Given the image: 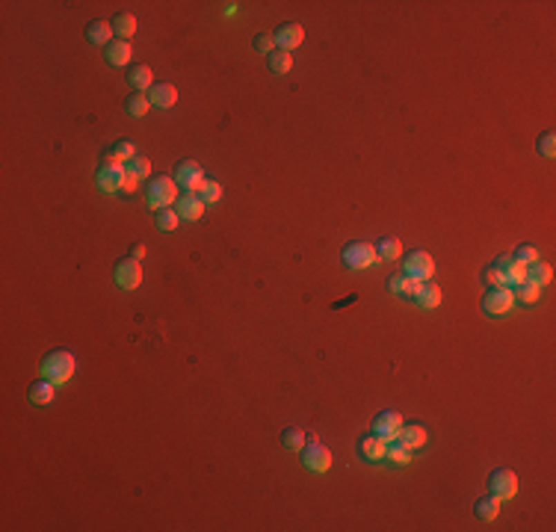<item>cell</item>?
Here are the masks:
<instances>
[{"label":"cell","mask_w":556,"mask_h":532,"mask_svg":"<svg viewBox=\"0 0 556 532\" xmlns=\"http://www.w3.org/2000/svg\"><path fill=\"white\" fill-rule=\"evenodd\" d=\"M515 293V299L518 302H524V305H533V302H539L541 299V287L539 284H533V281H521V284L512 290Z\"/></svg>","instance_id":"31"},{"label":"cell","mask_w":556,"mask_h":532,"mask_svg":"<svg viewBox=\"0 0 556 532\" xmlns=\"http://www.w3.org/2000/svg\"><path fill=\"white\" fill-rule=\"evenodd\" d=\"M527 281H533V284H539V287H548L550 281H553L550 264H544V260H536V264H530V266H527Z\"/></svg>","instance_id":"25"},{"label":"cell","mask_w":556,"mask_h":532,"mask_svg":"<svg viewBox=\"0 0 556 532\" xmlns=\"http://www.w3.org/2000/svg\"><path fill=\"white\" fill-rule=\"evenodd\" d=\"M358 453H361L364 462H382L385 453H387V441H382L379 435L370 432V435H364L358 441Z\"/></svg>","instance_id":"16"},{"label":"cell","mask_w":556,"mask_h":532,"mask_svg":"<svg viewBox=\"0 0 556 532\" xmlns=\"http://www.w3.org/2000/svg\"><path fill=\"white\" fill-rule=\"evenodd\" d=\"M403 273H405L408 278H414V281H432V275H435V260H432V255H429V252H421V248H414V252H408V255L403 257Z\"/></svg>","instance_id":"4"},{"label":"cell","mask_w":556,"mask_h":532,"mask_svg":"<svg viewBox=\"0 0 556 532\" xmlns=\"http://www.w3.org/2000/svg\"><path fill=\"white\" fill-rule=\"evenodd\" d=\"M482 281H486L488 287H500V284H503V273H500L495 264H491V266L482 269Z\"/></svg>","instance_id":"39"},{"label":"cell","mask_w":556,"mask_h":532,"mask_svg":"<svg viewBox=\"0 0 556 532\" xmlns=\"http://www.w3.org/2000/svg\"><path fill=\"white\" fill-rule=\"evenodd\" d=\"M124 169H128L131 175H136L140 181H145V177L151 175V160L148 157H133L131 163H124Z\"/></svg>","instance_id":"36"},{"label":"cell","mask_w":556,"mask_h":532,"mask_svg":"<svg viewBox=\"0 0 556 532\" xmlns=\"http://www.w3.org/2000/svg\"><path fill=\"white\" fill-rule=\"evenodd\" d=\"M198 195H202V201H204V204H216L219 198H222V184H219V181H211V177H207V181L202 184V190H198Z\"/></svg>","instance_id":"33"},{"label":"cell","mask_w":556,"mask_h":532,"mask_svg":"<svg viewBox=\"0 0 556 532\" xmlns=\"http://www.w3.org/2000/svg\"><path fill=\"white\" fill-rule=\"evenodd\" d=\"M151 101V107H160V110H172L175 101H178V89L172 86V83H154V86L145 92Z\"/></svg>","instance_id":"15"},{"label":"cell","mask_w":556,"mask_h":532,"mask_svg":"<svg viewBox=\"0 0 556 532\" xmlns=\"http://www.w3.org/2000/svg\"><path fill=\"white\" fill-rule=\"evenodd\" d=\"M385 458H387V462H391V464H408V462H412V450H408V446H403L400 441H396V444L387 446Z\"/></svg>","instance_id":"34"},{"label":"cell","mask_w":556,"mask_h":532,"mask_svg":"<svg viewBox=\"0 0 556 532\" xmlns=\"http://www.w3.org/2000/svg\"><path fill=\"white\" fill-rule=\"evenodd\" d=\"M495 266L503 273V284L506 287H518L521 281H527V264H521V260H515L512 255H500L495 260Z\"/></svg>","instance_id":"11"},{"label":"cell","mask_w":556,"mask_h":532,"mask_svg":"<svg viewBox=\"0 0 556 532\" xmlns=\"http://www.w3.org/2000/svg\"><path fill=\"white\" fill-rule=\"evenodd\" d=\"M204 181H207L204 169H202V166H198L195 160H181V163L175 166V184L181 186L184 193H198Z\"/></svg>","instance_id":"6"},{"label":"cell","mask_w":556,"mask_h":532,"mask_svg":"<svg viewBox=\"0 0 556 532\" xmlns=\"http://www.w3.org/2000/svg\"><path fill=\"white\" fill-rule=\"evenodd\" d=\"M536 151L541 154V157H556V133L553 130L541 133V137L536 139Z\"/></svg>","instance_id":"35"},{"label":"cell","mask_w":556,"mask_h":532,"mask_svg":"<svg viewBox=\"0 0 556 532\" xmlns=\"http://www.w3.org/2000/svg\"><path fill=\"white\" fill-rule=\"evenodd\" d=\"M497 515H500V500H497L495 494L482 497L479 503H477V518L482 520V524H491V520H497Z\"/></svg>","instance_id":"27"},{"label":"cell","mask_w":556,"mask_h":532,"mask_svg":"<svg viewBox=\"0 0 556 532\" xmlns=\"http://www.w3.org/2000/svg\"><path fill=\"white\" fill-rule=\"evenodd\" d=\"M128 80H131V86H133L136 92H148V89L154 86V75H151L148 66H133L131 75H128Z\"/></svg>","instance_id":"24"},{"label":"cell","mask_w":556,"mask_h":532,"mask_svg":"<svg viewBox=\"0 0 556 532\" xmlns=\"http://www.w3.org/2000/svg\"><path fill=\"white\" fill-rule=\"evenodd\" d=\"M136 184H140V177L131 175L128 169H124V184H122V193H136Z\"/></svg>","instance_id":"41"},{"label":"cell","mask_w":556,"mask_h":532,"mask_svg":"<svg viewBox=\"0 0 556 532\" xmlns=\"http://www.w3.org/2000/svg\"><path fill=\"white\" fill-rule=\"evenodd\" d=\"M341 260H343V264L349 266V269H367V266H373L376 260H379V255H376V246L361 243V239H355V243L343 246Z\"/></svg>","instance_id":"5"},{"label":"cell","mask_w":556,"mask_h":532,"mask_svg":"<svg viewBox=\"0 0 556 532\" xmlns=\"http://www.w3.org/2000/svg\"><path fill=\"white\" fill-rule=\"evenodd\" d=\"M400 429H403V417H400V411H379V414L373 417V426H370V432H373V435H379L382 441H396Z\"/></svg>","instance_id":"10"},{"label":"cell","mask_w":556,"mask_h":532,"mask_svg":"<svg viewBox=\"0 0 556 532\" xmlns=\"http://www.w3.org/2000/svg\"><path fill=\"white\" fill-rule=\"evenodd\" d=\"M178 195H181V186L175 184V177H151L148 181V207L154 210H163V207H172L178 201Z\"/></svg>","instance_id":"2"},{"label":"cell","mask_w":556,"mask_h":532,"mask_svg":"<svg viewBox=\"0 0 556 532\" xmlns=\"http://www.w3.org/2000/svg\"><path fill=\"white\" fill-rule=\"evenodd\" d=\"M417 305L421 308H426V311H432V308H438L441 305V287L435 284V281H421L417 284V290H414V296H412Z\"/></svg>","instance_id":"17"},{"label":"cell","mask_w":556,"mask_h":532,"mask_svg":"<svg viewBox=\"0 0 556 532\" xmlns=\"http://www.w3.org/2000/svg\"><path fill=\"white\" fill-rule=\"evenodd\" d=\"M488 488L500 503L503 500H512L518 494V476L512 471H506V467H497V471H491V476H488Z\"/></svg>","instance_id":"8"},{"label":"cell","mask_w":556,"mask_h":532,"mask_svg":"<svg viewBox=\"0 0 556 532\" xmlns=\"http://www.w3.org/2000/svg\"><path fill=\"white\" fill-rule=\"evenodd\" d=\"M276 48H281V50H296L302 41H305V30H302V24H293V21H287V24H281L276 33Z\"/></svg>","instance_id":"13"},{"label":"cell","mask_w":556,"mask_h":532,"mask_svg":"<svg viewBox=\"0 0 556 532\" xmlns=\"http://www.w3.org/2000/svg\"><path fill=\"white\" fill-rule=\"evenodd\" d=\"M426 429L421 423H403L400 435H396V441H400L403 446H408V450H421V446L426 444Z\"/></svg>","instance_id":"19"},{"label":"cell","mask_w":556,"mask_h":532,"mask_svg":"<svg viewBox=\"0 0 556 532\" xmlns=\"http://www.w3.org/2000/svg\"><path fill=\"white\" fill-rule=\"evenodd\" d=\"M417 284H421V281L408 278L405 273H394V275H387V293H394V296H408V299H412V296H414V290H417Z\"/></svg>","instance_id":"22"},{"label":"cell","mask_w":556,"mask_h":532,"mask_svg":"<svg viewBox=\"0 0 556 532\" xmlns=\"http://www.w3.org/2000/svg\"><path fill=\"white\" fill-rule=\"evenodd\" d=\"M122 184H124V166H104L101 163V169H98V190L113 195V193L122 190Z\"/></svg>","instance_id":"14"},{"label":"cell","mask_w":556,"mask_h":532,"mask_svg":"<svg viewBox=\"0 0 556 532\" xmlns=\"http://www.w3.org/2000/svg\"><path fill=\"white\" fill-rule=\"evenodd\" d=\"M255 48L260 50V54H272V50H276V36H272V33H260L258 39H255Z\"/></svg>","instance_id":"40"},{"label":"cell","mask_w":556,"mask_h":532,"mask_svg":"<svg viewBox=\"0 0 556 532\" xmlns=\"http://www.w3.org/2000/svg\"><path fill=\"white\" fill-rule=\"evenodd\" d=\"M113 30H115V36H119V39L131 41V36H136V18H133L131 12L115 15V18H113Z\"/></svg>","instance_id":"29"},{"label":"cell","mask_w":556,"mask_h":532,"mask_svg":"<svg viewBox=\"0 0 556 532\" xmlns=\"http://www.w3.org/2000/svg\"><path fill=\"white\" fill-rule=\"evenodd\" d=\"M267 66H269L272 75H290V68H293V54L276 48V50H272V54L267 57Z\"/></svg>","instance_id":"23"},{"label":"cell","mask_w":556,"mask_h":532,"mask_svg":"<svg viewBox=\"0 0 556 532\" xmlns=\"http://www.w3.org/2000/svg\"><path fill=\"white\" fill-rule=\"evenodd\" d=\"M302 464L308 467V471H314V473H326L329 467H332V450L326 444H320V441H311L302 446Z\"/></svg>","instance_id":"7"},{"label":"cell","mask_w":556,"mask_h":532,"mask_svg":"<svg viewBox=\"0 0 556 532\" xmlns=\"http://www.w3.org/2000/svg\"><path fill=\"white\" fill-rule=\"evenodd\" d=\"M154 222H157V228H160V231H175V228L181 225V216H178L175 207H163V210H157Z\"/></svg>","instance_id":"32"},{"label":"cell","mask_w":556,"mask_h":532,"mask_svg":"<svg viewBox=\"0 0 556 532\" xmlns=\"http://www.w3.org/2000/svg\"><path fill=\"white\" fill-rule=\"evenodd\" d=\"M512 305H515V293H512V287L500 284V287H488V293L482 296V311H486L488 317H506Z\"/></svg>","instance_id":"3"},{"label":"cell","mask_w":556,"mask_h":532,"mask_svg":"<svg viewBox=\"0 0 556 532\" xmlns=\"http://www.w3.org/2000/svg\"><path fill=\"white\" fill-rule=\"evenodd\" d=\"M54 396H57V384L50 379H45V375H41L39 382L30 384V402L39 405V408H45V405L54 402Z\"/></svg>","instance_id":"18"},{"label":"cell","mask_w":556,"mask_h":532,"mask_svg":"<svg viewBox=\"0 0 556 532\" xmlns=\"http://www.w3.org/2000/svg\"><path fill=\"white\" fill-rule=\"evenodd\" d=\"M113 278H115V284H119L122 290H136L142 284V264L136 257H124V260L115 264Z\"/></svg>","instance_id":"9"},{"label":"cell","mask_w":556,"mask_h":532,"mask_svg":"<svg viewBox=\"0 0 556 532\" xmlns=\"http://www.w3.org/2000/svg\"><path fill=\"white\" fill-rule=\"evenodd\" d=\"M113 148H115V154H119L124 163H131L133 157H140V154H136V142H133V139H119V142L113 145Z\"/></svg>","instance_id":"38"},{"label":"cell","mask_w":556,"mask_h":532,"mask_svg":"<svg viewBox=\"0 0 556 532\" xmlns=\"http://www.w3.org/2000/svg\"><path fill=\"white\" fill-rule=\"evenodd\" d=\"M113 36H115V30H113L110 21H92L89 30H86V39L92 41V45H98V48L113 45Z\"/></svg>","instance_id":"21"},{"label":"cell","mask_w":556,"mask_h":532,"mask_svg":"<svg viewBox=\"0 0 556 532\" xmlns=\"http://www.w3.org/2000/svg\"><path fill=\"white\" fill-rule=\"evenodd\" d=\"M39 370L45 379H50L57 388H62V384H68L75 379L77 358H75V352H68V349H54L50 355H45V361H41Z\"/></svg>","instance_id":"1"},{"label":"cell","mask_w":556,"mask_h":532,"mask_svg":"<svg viewBox=\"0 0 556 532\" xmlns=\"http://www.w3.org/2000/svg\"><path fill=\"white\" fill-rule=\"evenodd\" d=\"M281 444H285V450H290V453H302V446L308 444V432L299 429V426H290V429H285V435H281Z\"/></svg>","instance_id":"26"},{"label":"cell","mask_w":556,"mask_h":532,"mask_svg":"<svg viewBox=\"0 0 556 532\" xmlns=\"http://www.w3.org/2000/svg\"><path fill=\"white\" fill-rule=\"evenodd\" d=\"M204 201H202V195L198 193H184V195H178V201H175V210H178V216L181 219H186V222H198V219L204 216Z\"/></svg>","instance_id":"12"},{"label":"cell","mask_w":556,"mask_h":532,"mask_svg":"<svg viewBox=\"0 0 556 532\" xmlns=\"http://www.w3.org/2000/svg\"><path fill=\"white\" fill-rule=\"evenodd\" d=\"M512 257H515V260H521V264H536V260H541V255H539V248L536 246H527V243H524V246H518L515 248V255H512Z\"/></svg>","instance_id":"37"},{"label":"cell","mask_w":556,"mask_h":532,"mask_svg":"<svg viewBox=\"0 0 556 532\" xmlns=\"http://www.w3.org/2000/svg\"><path fill=\"white\" fill-rule=\"evenodd\" d=\"M124 110H128V116L142 119L145 112L151 110V101H148V95H145V92H133V95L128 98V104H124Z\"/></svg>","instance_id":"30"},{"label":"cell","mask_w":556,"mask_h":532,"mask_svg":"<svg viewBox=\"0 0 556 532\" xmlns=\"http://www.w3.org/2000/svg\"><path fill=\"white\" fill-rule=\"evenodd\" d=\"M376 255H379V260H396L403 257V243L396 237H382L376 243Z\"/></svg>","instance_id":"28"},{"label":"cell","mask_w":556,"mask_h":532,"mask_svg":"<svg viewBox=\"0 0 556 532\" xmlns=\"http://www.w3.org/2000/svg\"><path fill=\"white\" fill-rule=\"evenodd\" d=\"M131 59H133V48H131V41L115 39L113 45H107V62H110V66L124 68V66H131Z\"/></svg>","instance_id":"20"},{"label":"cell","mask_w":556,"mask_h":532,"mask_svg":"<svg viewBox=\"0 0 556 532\" xmlns=\"http://www.w3.org/2000/svg\"><path fill=\"white\" fill-rule=\"evenodd\" d=\"M131 257L142 260V257H145V246H133V248H131Z\"/></svg>","instance_id":"42"}]
</instances>
